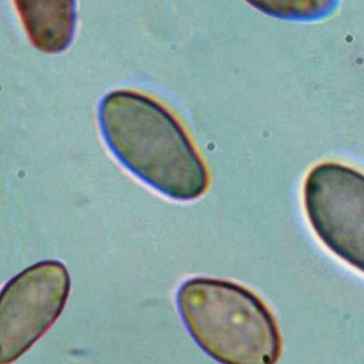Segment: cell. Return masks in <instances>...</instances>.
<instances>
[{
  "mask_svg": "<svg viewBox=\"0 0 364 364\" xmlns=\"http://www.w3.org/2000/svg\"><path fill=\"white\" fill-rule=\"evenodd\" d=\"M303 206L320 242L364 273V173L334 161L314 165L303 183Z\"/></svg>",
  "mask_w": 364,
  "mask_h": 364,
  "instance_id": "3957f363",
  "label": "cell"
},
{
  "mask_svg": "<svg viewBox=\"0 0 364 364\" xmlns=\"http://www.w3.org/2000/svg\"><path fill=\"white\" fill-rule=\"evenodd\" d=\"M191 337L220 364H276L282 336L267 304L250 289L225 279L193 277L176 291Z\"/></svg>",
  "mask_w": 364,
  "mask_h": 364,
  "instance_id": "7a4b0ae2",
  "label": "cell"
},
{
  "mask_svg": "<svg viewBox=\"0 0 364 364\" xmlns=\"http://www.w3.org/2000/svg\"><path fill=\"white\" fill-rule=\"evenodd\" d=\"M70 290V273L60 260L37 262L1 287L0 364L14 363L51 328Z\"/></svg>",
  "mask_w": 364,
  "mask_h": 364,
  "instance_id": "277c9868",
  "label": "cell"
},
{
  "mask_svg": "<svg viewBox=\"0 0 364 364\" xmlns=\"http://www.w3.org/2000/svg\"><path fill=\"white\" fill-rule=\"evenodd\" d=\"M270 17L297 23L324 20L336 13L340 0H245Z\"/></svg>",
  "mask_w": 364,
  "mask_h": 364,
  "instance_id": "8992f818",
  "label": "cell"
},
{
  "mask_svg": "<svg viewBox=\"0 0 364 364\" xmlns=\"http://www.w3.org/2000/svg\"><path fill=\"white\" fill-rule=\"evenodd\" d=\"M102 139L132 175L164 196L195 200L209 188L208 166L179 118L136 90H112L98 105Z\"/></svg>",
  "mask_w": 364,
  "mask_h": 364,
  "instance_id": "6da1fadb",
  "label": "cell"
},
{
  "mask_svg": "<svg viewBox=\"0 0 364 364\" xmlns=\"http://www.w3.org/2000/svg\"><path fill=\"white\" fill-rule=\"evenodd\" d=\"M31 44L48 54L68 48L77 24L75 0H13Z\"/></svg>",
  "mask_w": 364,
  "mask_h": 364,
  "instance_id": "5b68a950",
  "label": "cell"
}]
</instances>
